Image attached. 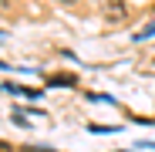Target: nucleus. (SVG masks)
<instances>
[{"mask_svg": "<svg viewBox=\"0 0 155 152\" xmlns=\"http://www.w3.org/2000/svg\"><path fill=\"white\" fill-rule=\"evenodd\" d=\"M0 91H10L17 98H41L37 88H24V85H14V81H0Z\"/></svg>", "mask_w": 155, "mask_h": 152, "instance_id": "f257e3e1", "label": "nucleus"}, {"mask_svg": "<svg viewBox=\"0 0 155 152\" xmlns=\"http://www.w3.org/2000/svg\"><path fill=\"white\" fill-rule=\"evenodd\" d=\"M105 17L125 20V4H121V0H105Z\"/></svg>", "mask_w": 155, "mask_h": 152, "instance_id": "f03ea898", "label": "nucleus"}, {"mask_svg": "<svg viewBox=\"0 0 155 152\" xmlns=\"http://www.w3.org/2000/svg\"><path fill=\"white\" fill-rule=\"evenodd\" d=\"M47 85H51V88H74L78 81H74V74H51Z\"/></svg>", "mask_w": 155, "mask_h": 152, "instance_id": "7ed1b4c3", "label": "nucleus"}, {"mask_svg": "<svg viewBox=\"0 0 155 152\" xmlns=\"http://www.w3.org/2000/svg\"><path fill=\"white\" fill-rule=\"evenodd\" d=\"M148 37H155V24H148V27H142V31H138V34L132 37V41H148Z\"/></svg>", "mask_w": 155, "mask_h": 152, "instance_id": "20e7f679", "label": "nucleus"}, {"mask_svg": "<svg viewBox=\"0 0 155 152\" xmlns=\"http://www.w3.org/2000/svg\"><path fill=\"white\" fill-rule=\"evenodd\" d=\"M91 132H98V135H105V132H118V125H91Z\"/></svg>", "mask_w": 155, "mask_h": 152, "instance_id": "39448f33", "label": "nucleus"}, {"mask_svg": "<svg viewBox=\"0 0 155 152\" xmlns=\"http://www.w3.org/2000/svg\"><path fill=\"white\" fill-rule=\"evenodd\" d=\"M61 4H74V0H61Z\"/></svg>", "mask_w": 155, "mask_h": 152, "instance_id": "423d86ee", "label": "nucleus"}]
</instances>
